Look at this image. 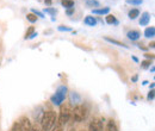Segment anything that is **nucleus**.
<instances>
[{
    "mask_svg": "<svg viewBox=\"0 0 155 131\" xmlns=\"http://www.w3.org/2000/svg\"><path fill=\"white\" fill-rule=\"evenodd\" d=\"M58 116L54 111H45L41 118V128L43 131H50L55 125Z\"/></svg>",
    "mask_w": 155,
    "mask_h": 131,
    "instance_id": "nucleus-1",
    "label": "nucleus"
},
{
    "mask_svg": "<svg viewBox=\"0 0 155 131\" xmlns=\"http://www.w3.org/2000/svg\"><path fill=\"white\" fill-rule=\"evenodd\" d=\"M88 116V110L85 105H75L74 109H72V114H71V119L75 123H81L84 122Z\"/></svg>",
    "mask_w": 155,
    "mask_h": 131,
    "instance_id": "nucleus-2",
    "label": "nucleus"
},
{
    "mask_svg": "<svg viewBox=\"0 0 155 131\" xmlns=\"http://www.w3.org/2000/svg\"><path fill=\"white\" fill-rule=\"evenodd\" d=\"M71 114H72V107L69 104H61L60 105V114H58L56 123L60 125H66L69 119H71Z\"/></svg>",
    "mask_w": 155,
    "mask_h": 131,
    "instance_id": "nucleus-3",
    "label": "nucleus"
},
{
    "mask_svg": "<svg viewBox=\"0 0 155 131\" xmlns=\"http://www.w3.org/2000/svg\"><path fill=\"white\" fill-rule=\"evenodd\" d=\"M67 93H68V88L67 86H60L54 95L50 97V101L54 104V105H58L60 106L61 104H63L66 97H67Z\"/></svg>",
    "mask_w": 155,
    "mask_h": 131,
    "instance_id": "nucleus-4",
    "label": "nucleus"
},
{
    "mask_svg": "<svg viewBox=\"0 0 155 131\" xmlns=\"http://www.w3.org/2000/svg\"><path fill=\"white\" fill-rule=\"evenodd\" d=\"M103 130V119L93 118L88 125V131H101Z\"/></svg>",
    "mask_w": 155,
    "mask_h": 131,
    "instance_id": "nucleus-5",
    "label": "nucleus"
},
{
    "mask_svg": "<svg viewBox=\"0 0 155 131\" xmlns=\"http://www.w3.org/2000/svg\"><path fill=\"white\" fill-rule=\"evenodd\" d=\"M18 123H19L21 131H29L30 128H31V125H32L31 122H30V119H29L28 117H21Z\"/></svg>",
    "mask_w": 155,
    "mask_h": 131,
    "instance_id": "nucleus-6",
    "label": "nucleus"
},
{
    "mask_svg": "<svg viewBox=\"0 0 155 131\" xmlns=\"http://www.w3.org/2000/svg\"><path fill=\"white\" fill-rule=\"evenodd\" d=\"M150 21V13L149 12H143L141 15V18H140V25L141 26H147Z\"/></svg>",
    "mask_w": 155,
    "mask_h": 131,
    "instance_id": "nucleus-7",
    "label": "nucleus"
},
{
    "mask_svg": "<svg viewBox=\"0 0 155 131\" xmlns=\"http://www.w3.org/2000/svg\"><path fill=\"white\" fill-rule=\"evenodd\" d=\"M104 39L106 41V42H109V43H111V44H115L117 47H122V48H125V49H129V45H127L125 43H123V42H120V41H117L115 38H111V37H104Z\"/></svg>",
    "mask_w": 155,
    "mask_h": 131,
    "instance_id": "nucleus-8",
    "label": "nucleus"
},
{
    "mask_svg": "<svg viewBox=\"0 0 155 131\" xmlns=\"http://www.w3.org/2000/svg\"><path fill=\"white\" fill-rule=\"evenodd\" d=\"M93 15L97 16H104V15H109L110 13V7H103V8H93L92 10Z\"/></svg>",
    "mask_w": 155,
    "mask_h": 131,
    "instance_id": "nucleus-9",
    "label": "nucleus"
},
{
    "mask_svg": "<svg viewBox=\"0 0 155 131\" xmlns=\"http://www.w3.org/2000/svg\"><path fill=\"white\" fill-rule=\"evenodd\" d=\"M84 24L87 25V26H96L97 25V19H96V17H92V16H86L84 19Z\"/></svg>",
    "mask_w": 155,
    "mask_h": 131,
    "instance_id": "nucleus-10",
    "label": "nucleus"
},
{
    "mask_svg": "<svg viewBox=\"0 0 155 131\" xmlns=\"http://www.w3.org/2000/svg\"><path fill=\"white\" fill-rule=\"evenodd\" d=\"M127 37L129 38V39H131V41H137L138 38L141 37V34L137 30H131V31H129L127 34Z\"/></svg>",
    "mask_w": 155,
    "mask_h": 131,
    "instance_id": "nucleus-11",
    "label": "nucleus"
},
{
    "mask_svg": "<svg viewBox=\"0 0 155 131\" xmlns=\"http://www.w3.org/2000/svg\"><path fill=\"white\" fill-rule=\"evenodd\" d=\"M69 98H71V103L75 104V105H79V103L81 101V98H80V95L77 92H72L69 94Z\"/></svg>",
    "mask_w": 155,
    "mask_h": 131,
    "instance_id": "nucleus-12",
    "label": "nucleus"
},
{
    "mask_svg": "<svg viewBox=\"0 0 155 131\" xmlns=\"http://www.w3.org/2000/svg\"><path fill=\"white\" fill-rule=\"evenodd\" d=\"M105 131H118V128H117L115 120L110 119V120L107 122V124H106V126H105Z\"/></svg>",
    "mask_w": 155,
    "mask_h": 131,
    "instance_id": "nucleus-13",
    "label": "nucleus"
},
{
    "mask_svg": "<svg viewBox=\"0 0 155 131\" xmlns=\"http://www.w3.org/2000/svg\"><path fill=\"white\" fill-rule=\"evenodd\" d=\"M105 21L107 23V24H110V25H118V20L116 19V17L114 16V15H106V17H105Z\"/></svg>",
    "mask_w": 155,
    "mask_h": 131,
    "instance_id": "nucleus-14",
    "label": "nucleus"
},
{
    "mask_svg": "<svg viewBox=\"0 0 155 131\" xmlns=\"http://www.w3.org/2000/svg\"><path fill=\"white\" fill-rule=\"evenodd\" d=\"M155 36V28L154 26H149L144 30V37L147 38H154Z\"/></svg>",
    "mask_w": 155,
    "mask_h": 131,
    "instance_id": "nucleus-15",
    "label": "nucleus"
},
{
    "mask_svg": "<svg viewBox=\"0 0 155 131\" xmlns=\"http://www.w3.org/2000/svg\"><path fill=\"white\" fill-rule=\"evenodd\" d=\"M138 16H140V10H138V8H131V10L129 11V13H128V17L131 19V20L136 19Z\"/></svg>",
    "mask_w": 155,
    "mask_h": 131,
    "instance_id": "nucleus-16",
    "label": "nucleus"
},
{
    "mask_svg": "<svg viewBox=\"0 0 155 131\" xmlns=\"http://www.w3.org/2000/svg\"><path fill=\"white\" fill-rule=\"evenodd\" d=\"M61 5L64 8H73L74 7V0H61Z\"/></svg>",
    "mask_w": 155,
    "mask_h": 131,
    "instance_id": "nucleus-17",
    "label": "nucleus"
},
{
    "mask_svg": "<svg viewBox=\"0 0 155 131\" xmlns=\"http://www.w3.org/2000/svg\"><path fill=\"white\" fill-rule=\"evenodd\" d=\"M44 12L54 17V16L58 13V10H55V8H53V7H48V8H44Z\"/></svg>",
    "mask_w": 155,
    "mask_h": 131,
    "instance_id": "nucleus-18",
    "label": "nucleus"
},
{
    "mask_svg": "<svg viewBox=\"0 0 155 131\" xmlns=\"http://www.w3.org/2000/svg\"><path fill=\"white\" fill-rule=\"evenodd\" d=\"M34 32H35V28H34V26H30V28L26 30V32H25V36H24V38H25V39H29V37H30V36H31Z\"/></svg>",
    "mask_w": 155,
    "mask_h": 131,
    "instance_id": "nucleus-19",
    "label": "nucleus"
},
{
    "mask_svg": "<svg viewBox=\"0 0 155 131\" xmlns=\"http://www.w3.org/2000/svg\"><path fill=\"white\" fill-rule=\"evenodd\" d=\"M26 19H28L30 23H36L38 18H37V17H36L34 13H28V15H26Z\"/></svg>",
    "mask_w": 155,
    "mask_h": 131,
    "instance_id": "nucleus-20",
    "label": "nucleus"
},
{
    "mask_svg": "<svg viewBox=\"0 0 155 131\" xmlns=\"http://www.w3.org/2000/svg\"><path fill=\"white\" fill-rule=\"evenodd\" d=\"M150 64H152V62H150V60H144V61H142V62H141V67H142L143 69H147V68H150Z\"/></svg>",
    "mask_w": 155,
    "mask_h": 131,
    "instance_id": "nucleus-21",
    "label": "nucleus"
},
{
    "mask_svg": "<svg viewBox=\"0 0 155 131\" xmlns=\"http://www.w3.org/2000/svg\"><path fill=\"white\" fill-rule=\"evenodd\" d=\"M127 4H130V5H135V6H138V5H142L143 4V0H125Z\"/></svg>",
    "mask_w": 155,
    "mask_h": 131,
    "instance_id": "nucleus-22",
    "label": "nucleus"
},
{
    "mask_svg": "<svg viewBox=\"0 0 155 131\" xmlns=\"http://www.w3.org/2000/svg\"><path fill=\"white\" fill-rule=\"evenodd\" d=\"M31 13H34L37 18H44V15L42 13V12H39V11H37V10H35V8H31Z\"/></svg>",
    "mask_w": 155,
    "mask_h": 131,
    "instance_id": "nucleus-23",
    "label": "nucleus"
},
{
    "mask_svg": "<svg viewBox=\"0 0 155 131\" xmlns=\"http://www.w3.org/2000/svg\"><path fill=\"white\" fill-rule=\"evenodd\" d=\"M154 97H155L154 90H150V92L147 95V100H148V101H152V100H154Z\"/></svg>",
    "mask_w": 155,
    "mask_h": 131,
    "instance_id": "nucleus-24",
    "label": "nucleus"
},
{
    "mask_svg": "<svg viewBox=\"0 0 155 131\" xmlns=\"http://www.w3.org/2000/svg\"><path fill=\"white\" fill-rule=\"evenodd\" d=\"M50 131H63V126L62 125H60L58 123H55V125L53 126V129Z\"/></svg>",
    "mask_w": 155,
    "mask_h": 131,
    "instance_id": "nucleus-25",
    "label": "nucleus"
},
{
    "mask_svg": "<svg viewBox=\"0 0 155 131\" xmlns=\"http://www.w3.org/2000/svg\"><path fill=\"white\" fill-rule=\"evenodd\" d=\"M86 5H88V6H94V7H98L99 6V2L96 1V0H88L87 2H86Z\"/></svg>",
    "mask_w": 155,
    "mask_h": 131,
    "instance_id": "nucleus-26",
    "label": "nucleus"
},
{
    "mask_svg": "<svg viewBox=\"0 0 155 131\" xmlns=\"http://www.w3.org/2000/svg\"><path fill=\"white\" fill-rule=\"evenodd\" d=\"M11 131H21V129H20V125H19V123H18V122H16V123L12 125Z\"/></svg>",
    "mask_w": 155,
    "mask_h": 131,
    "instance_id": "nucleus-27",
    "label": "nucleus"
},
{
    "mask_svg": "<svg viewBox=\"0 0 155 131\" xmlns=\"http://www.w3.org/2000/svg\"><path fill=\"white\" fill-rule=\"evenodd\" d=\"M58 31H72V29L69 26H64V25H60L58 26Z\"/></svg>",
    "mask_w": 155,
    "mask_h": 131,
    "instance_id": "nucleus-28",
    "label": "nucleus"
},
{
    "mask_svg": "<svg viewBox=\"0 0 155 131\" xmlns=\"http://www.w3.org/2000/svg\"><path fill=\"white\" fill-rule=\"evenodd\" d=\"M29 131H41V130H39V125H38V124L31 125V128H30V130H29Z\"/></svg>",
    "mask_w": 155,
    "mask_h": 131,
    "instance_id": "nucleus-29",
    "label": "nucleus"
},
{
    "mask_svg": "<svg viewBox=\"0 0 155 131\" xmlns=\"http://www.w3.org/2000/svg\"><path fill=\"white\" fill-rule=\"evenodd\" d=\"M146 60H154V54H149V53H146L144 54Z\"/></svg>",
    "mask_w": 155,
    "mask_h": 131,
    "instance_id": "nucleus-30",
    "label": "nucleus"
},
{
    "mask_svg": "<svg viewBox=\"0 0 155 131\" xmlns=\"http://www.w3.org/2000/svg\"><path fill=\"white\" fill-rule=\"evenodd\" d=\"M75 12V10H74V7L73 8H68L67 11H66V13H67V16H72L73 13Z\"/></svg>",
    "mask_w": 155,
    "mask_h": 131,
    "instance_id": "nucleus-31",
    "label": "nucleus"
},
{
    "mask_svg": "<svg viewBox=\"0 0 155 131\" xmlns=\"http://www.w3.org/2000/svg\"><path fill=\"white\" fill-rule=\"evenodd\" d=\"M43 1H44V4L47 6H51L53 5V0H43Z\"/></svg>",
    "mask_w": 155,
    "mask_h": 131,
    "instance_id": "nucleus-32",
    "label": "nucleus"
},
{
    "mask_svg": "<svg viewBox=\"0 0 155 131\" xmlns=\"http://www.w3.org/2000/svg\"><path fill=\"white\" fill-rule=\"evenodd\" d=\"M137 79H138V76H137V75H134V76L131 77V81H133V82H136V81H137Z\"/></svg>",
    "mask_w": 155,
    "mask_h": 131,
    "instance_id": "nucleus-33",
    "label": "nucleus"
},
{
    "mask_svg": "<svg viewBox=\"0 0 155 131\" xmlns=\"http://www.w3.org/2000/svg\"><path fill=\"white\" fill-rule=\"evenodd\" d=\"M36 36H37V32L35 31V32H34V34H32V35H31V36L29 37V39H32V38H35V37H36Z\"/></svg>",
    "mask_w": 155,
    "mask_h": 131,
    "instance_id": "nucleus-34",
    "label": "nucleus"
},
{
    "mask_svg": "<svg viewBox=\"0 0 155 131\" xmlns=\"http://www.w3.org/2000/svg\"><path fill=\"white\" fill-rule=\"evenodd\" d=\"M138 48L142 49V50H147V49H148V48H146V47H143V45H141V44H138Z\"/></svg>",
    "mask_w": 155,
    "mask_h": 131,
    "instance_id": "nucleus-35",
    "label": "nucleus"
},
{
    "mask_svg": "<svg viewBox=\"0 0 155 131\" xmlns=\"http://www.w3.org/2000/svg\"><path fill=\"white\" fill-rule=\"evenodd\" d=\"M154 47H155V43H154V42H152V43L149 44V48H152V49H153Z\"/></svg>",
    "mask_w": 155,
    "mask_h": 131,
    "instance_id": "nucleus-36",
    "label": "nucleus"
},
{
    "mask_svg": "<svg viewBox=\"0 0 155 131\" xmlns=\"http://www.w3.org/2000/svg\"><path fill=\"white\" fill-rule=\"evenodd\" d=\"M131 58H133V60H134L135 62H137V63H138V58H137L136 56H131Z\"/></svg>",
    "mask_w": 155,
    "mask_h": 131,
    "instance_id": "nucleus-37",
    "label": "nucleus"
},
{
    "mask_svg": "<svg viewBox=\"0 0 155 131\" xmlns=\"http://www.w3.org/2000/svg\"><path fill=\"white\" fill-rule=\"evenodd\" d=\"M150 72H152V73H154V72H155V68H154V66H152V68H150Z\"/></svg>",
    "mask_w": 155,
    "mask_h": 131,
    "instance_id": "nucleus-38",
    "label": "nucleus"
},
{
    "mask_svg": "<svg viewBox=\"0 0 155 131\" xmlns=\"http://www.w3.org/2000/svg\"><path fill=\"white\" fill-rule=\"evenodd\" d=\"M150 88H152V90H154V82H152V84H150Z\"/></svg>",
    "mask_w": 155,
    "mask_h": 131,
    "instance_id": "nucleus-39",
    "label": "nucleus"
},
{
    "mask_svg": "<svg viewBox=\"0 0 155 131\" xmlns=\"http://www.w3.org/2000/svg\"><path fill=\"white\" fill-rule=\"evenodd\" d=\"M67 131H77V130H75L74 128H69V129H68V130H67Z\"/></svg>",
    "mask_w": 155,
    "mask_h": 131,
    "instance_id": "nucleus-40",
    "label": "nucleus"
},
{
    "mask_svg": "<svg viewBox=\"0 0 155 131\" xmlns=\"http://www.w3.org/2000/svg\"><path fill=\"white\" fill-rule=\"evenodd\" d=\"M81 131H85V130H81Z\"/></svg>",
    "mask_w": 155,
    "mask_h": 131,
    "instance_id": "nucleus-41",
    "label": "nucleus"
},
{
    "mask_svg": "<svg viewBox=\"0 0 155 131\" xmlns=\"http://www.w3.org/2000/svg\"><path fill=\"white\" fill-rule=\"evenodd\" d=\"M41 131H43V130H41Z\"/></svg>",
    "mask_w": 155,
    "mask_h": 131,
    "instance_id": "nucleus-42",
    "label": "nucleus"
}]
</instances>
